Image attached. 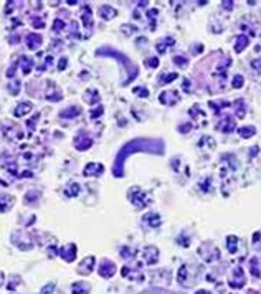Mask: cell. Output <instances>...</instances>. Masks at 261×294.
I'll return each mask as SVG.
<instances>
[{
	"label": "cell",
	"mask_w": 261,
	"mask_h": 294,
	"mask_svg": "<svg viewBox=\"0 0 261 294\" xmlns=\"http://www.w3.org/2000/svg\"><path fill=\"white\" fill-rule=\"evenodd\" d=\"M228 241H230V243H228V248H230V251L233 253V251H235V243H233V241H235V238H233V236H230V238H228Z\"/></svg>",
	"instance_id": "1"
}]
</instances>
